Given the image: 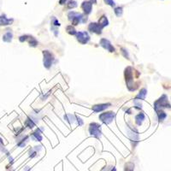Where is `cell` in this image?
I'll return each mask as SVG.
<instances>
[{"mask_svg": "<svg viewBox=\"0 0 171 171\" xmlns=\"http://www.w3.org/2000/svg\"><path fill=\"white\" fill-rule=\"evenodd\" d=\"M68 17H69V20L70 21L72 22L73 25H78L79 23H85L87 21V18H86V16L85 15H83L81 14H79V13H77V12H75V11H71V12H69V15H68Z\"/></svg>", "mask_w": 171, "mask_h": 171, "instance_id": "obj_1", "label": "cell"}, {"mask_svg": "<svg viewBox=\"0 0 171 171\" xmlns=\"http://www.w3.org/2000/svg\"><path fill=\"white\" fill-rule=\"evenodd\" d=\"M171 105L168 101V98L166 95H163L161 98H159L154 103V108L156 110L162 109L163 108H170Z\"/></svg>", "mask_w": 171, "mask_h": 171, "instance_id": "obj_2", "label": "cell"}, {"mask_svg": "<svg viewBox=\"0 0 171 171\" xmlns=\"http://www.w3.org/2000/svg\"><path fill=\"white\" fill-rule=\"evenodd\" d=\"M43 55H44V66L46 69H50L52 65L53 61H54L53 54L49 51H44Z\"/></svg>", "mask_w": 171, "mask_h": 171, "instance_id": "obj_3", "label": "cell"}, {"mask_svg": "<svg viewBox=\"0 0 171 171\" xmlns=\"http://www.w3.org/2000/svg\"><path fill=\"white\" fill-rule=\"evenodd\" d=\"M115 116H116V114H115L114 112L109 111V112L102 113L99 116V119L104 123L109 124L110 122H113V120L115 119Z\"/></svg>", "mask_w": 171, "mask_h": 171, "instance_id": "obj_4", "label": "cell"}, {"mask_svg": "<svg viewBox=\"0 0 171 171\" xmlns=\"http://www.w3.org/2000/svg\"><path fill=\"white\" fill-rule=\"evenodd\" d=\"M100 128H101V126L99 124L95 123V122L91 123L90 127H89V133H90L91 135L94 136L96 138H99L101 136V133H102Z\"/></svg>", "mask_w": 171, "mask_h": 171, "instance_id": "obj_5", "label": "cell"}, {"mask_svg": "<svg viewBox=\"0 0 171 171\" xmlns=\"http://www.w3.org/2000/svg\"><path fill=\"white\" fill-rule=\"evenodd\" d=\"M125 78L126 82L128 84V89H131V86L133 85V69L131 67H128L125 69Z\"/></svg>", "mask_w": 171, "mask_h": 171, "instance_id": "obj_6", "label": "cell"}, {"mask_svg": "<svg viewBox=\"0 0 171 171\" xmlns=\"http://www.w3.org/2000/svg\"><path fill=\"white\" fill-rule=\"evenodd\" d=\"M19 40L21 42H24V41H29V45L32 46V47H36L37 45H38V41L35 39V38H33V36H30V35H22L19 38Z\"/></svg>", "mask_w": 171, "mask_h": 171, "instance_id": "obj_7", "label": "cell"}, {"mask_svg": "<svg viewBox=\"0 0 171 171\" xmlns=\"http://www.w3.org/2000/svg\"><path fill=\"white\" fill-rule=\"evenodd\" d=\"M76 37H77V40L82 45L86 44L90 39V36L86 32H78L76 33Z\"/></svg>", "mask_w": 171, "mask_h": 171, "instance_id": "obj_8", "label": "cell"}, {"mask_svg": "<svg viewBox=\"0 0 171 171\" xmlns=\"http://www.w3.org/2000/svg\"><path fill=\"white\" fill-rule=\"evenodd\" d=\"M103 27L99 25V23H96V22H92L89 24L88 26V30L92 32V33H97V34H100L102 33V30H103Z\"/></svg>", "mask_w": 171, "mask_h": 171, "instance_id": "obj_9", "label": "cell"}, {"mask_svg": "<svg viewBox=\"0 0 171 171\" xmlns=\"http://www.w3.org/2000/svg\"><path fill=\"white\" fill-rule=\"evenodd\" d=\"M100 45L102 47H104L105 50L109 51V52H115V48L114 46L111 45V43L109 42L108 39H101L100 40Z\"/></svg>", "mask_w": 171, "mask_h": 171, "instance_id": "obj_10", "label": "cell"}, {"mask_svg": "<svg viewBox=\"0 0 171 171\" xmlns=\"http://www.w3.org/2000/svg\"><path fill=\"white\" fill-rule=\"evenodd\" d=\"M81 8L84 10L86 15H89L92 10V4L90 1H84L81 5Z\"/></svg>", "mask_w": 171, "mask_h": 171, "instance_id": "obj_11", "label": "cell"}, {"mask_svg": "<svg viewBox=\"0 0 171 171\" xmlns=\"http://www.w3.org/2000/svg\"><path fill=\"white\" fill-rule=\"evenodd\" d=\"M14 22L13 19H8L5 15H0V26H8L12 24Z\"/></svg>", "mask_w": 171, "mask_h": 171, "instance_id": "obj_12", "label": "cell"}, {"mask_svg": "<svg viewBox=\"0 0 171 171\" xmlns=\"http://www.w3.org/2000/svg\"><path fill=\"white\" fill-rule=\"evenodd\" d=\"M109 106H110V104H101V105H93L92 109L95 112H100V111H103L105 109H107Z\"/></svg>", "mask_w": 171, "mask_h": 171, "instance_id": "obj_13", "label": "cell"}, {"mask_svg": "<svg viewBox=\"0 0 171 171\" xmlns=\"http://www.w3.org/2000/svg\"><path fill=\"white\" fill-rule=\"evenodd\" d=\"M128 134L129 136V138L131 139L132 140H134V141H138L139 140V134L138 133L134 132L133 130H128Z\"/></svg>", "mask_w": 171, "mask_h": 171, "instance_id": "obj_14", "label": "cell"}, {"mask_svg": "<svg viewBox=\"0 0 171 171\" xmlns=\"http://www.w3.org/2000/svg\"><path fill=\"white\" fill-rule=\"evenodd\" d=\"M147 94V90L146 88H143L140 90L139 93L137 97H136V100H143L146 99V96Z\"/></svg>", "mask_w": 171, "mask_h": 171, "instance_id": "obj_15", "label": "cell"}, {"mask_svg": "<svg viewBox=\"0 0 171 171\" xmlns=\"http://www.w3.org/2000/svg\"><path fill=\"white\" fill-rule=\"evenodd\" d=\"M156 111H157V119H158L159 122H163L167 117L166 113L164 111H163L162 109H158V110H156Z\"/></svg>", "mask_w": 171, "mask_h": 171, "instance_id": "obj_16", "label": "cell"}, {"mask_svg": "<svg viewBox=\"0 0 171 171\" xmlns=\"http://www.w3.org/2000/svg\"><path fill=\"white\" fill-rule=\"evenodd\" d=\"M145 120V114L144 113H139V115L136 116V117H135V122H136V124L139 125V126H140L141 124H142L143 121Z\"/></svg>", "mask_w": 171, "mask_h": 171, "instance_id": "obj_17", "label": "cell"}, {"mask_svg": "<svg viewBox=\"0 0 171 171\" xmlns=\"http://www.w3.org/2000/svg\"><path fill=\"white\" fill-rule=\"evenodd\" d=\"M12 38H13V33H11V32H10V31H8V32L3 36V40H4L5 42H10V41L12 40Z\"/></svg>", "mask_w": 171, "mask_h": 171, "instance_id": "obj_18", "label": "cell"}, {"mask_svg": "<svg viewBox=\"0 0 171 171\" xmlns=\"http://www.w3.org/2000/svg\"><path fill=\"white\" fill-rule=\"evenodd\" d=\"M32 138L35 140V141H41L42 140V136H41V133L39 132V130H36L32 135Z\"/></svg>", "mask_w": 171, "mask_h": 171, "instance_id": "obj_19", "label": "cell"}, {"mask_svg": "<svg viewBox=\"0 0 171 171\" xmlns=\"http://www.w3.org/2000/svg\"><path fill=\"white\" fill-rule=\"evenodd\" d=\"M67 5V9H69V10H72V9H75L77 7V2L75 1V0H69V1H68L66 3Z\"/></svg>", "mask_w": 171, "mask_h": 171, "instance_id": "obj_20", "label": "cell"}, {"mask_svg": "<svg viewBox=\"0 0 171 171\" xmlns=\"http://www.w3.org/2000/svg\"><path fill=\"white\" fill-rule=\"evenodd\" d=\"M99 25H101L103 28H105V27L109 25V21H108L107 17H106L105 15H103L99 19Z\"/></svg>", "mask_w": 171, "mask_h": 171, "instance_id": "obj_21", "label": "cell"}, {"mask_svg": "<svg viewBox=\"0 0 171 171\" xmlns=\"http://www.w3.org/2000/svg\"><path fill=\"white\" fill-rule=\"evenodd\" d=\"M133 169H134V164L133 163L129 162V163H127L125 164L124 171H133Z\"/></svg>", "mask_w": 171, "mask_h": 171, "instance_id": "obj_22", "label": "cell"}, {"mask_svg": "<svg viewBox=\"0 0 171 171\" xmlns=\"http://www.w3.org/2000/svg\"><path fill=\"white\" fill-rule=\"evenodd\" d=\"M114 12L117 17H120V16H122V13H123V9H122V7H116V8H115Z\"/></svg>", "mask_w": 171, "mask_h": 171, "instance_id": "obj_23", "label": "cell"}, {"mask_svg": "<svg viewBox=\"0 0 171 171\" xmlns=\"http://www.w3.org/2000/svg\"><path fill=\"white\" fill-rule=\"evenodd\" d=\"M64 119H65L66 121H68L69 123H73V122H75V116H74V115L67 114L66 116H64Z\"/></svg>", "mask_w": 171, "mask_h": 171, "instance_id": "obj_24", "label": "cell"}, {"mask_svg": "<svg viewBox=\"0 0 171 171\" xmlns=\"http://www.w3.org/2000/svg\"><path fill=\"white\" fill-rule=\"evenodd\" d=\"M67 32H68V33H69V34H71V35H76V33H77V32L75 31V28L74 27H72V25H70V26H68L67 27Z\"/></svg>", "mask_w": 171, "mask_h": 171, "instance_id": "obj_25", "label": "cell"}, {"mask_svg": "<svg viewBox=\"0 0 171 171\" xmlns=\"http://www.w3.org/2000/svg\"><path fill=\"white\" fill-rule=\"evenodd\" d=\"M35 123H36V122H33V120L32 118H28L27 119V121H26V125L29 127V128H32L35 125Z\"/></svg>", "mask_w": 171, "mask_h": 171, "instance_id": "obj_26", "label": "cell"}, {"mask_svg": "<svg viewBox=\"0 0 171 171\" xmlns=\"http://www.w3.org/2000/svg\"><path fill=\"white\" fill-rule=\"evenodd\" d=\"M104 1H105V3L106 5H109L111 7H114L115 5H116V3H115L114 0H104Z\"/></svg>", "mask_w": 171, "mask_h": 171, "instance_id": "obj_27", "label": "cell"}, {"mask_svg": "<svg viewBox=\"0 0 171 171\" xmlns=\"http://www.w3.org/2000/svg\"><path fill=\"white\" fill-rule=\"evenodd\" d=\"M52 25L56 26V27H59V26H60V23H59L58 20H57V18H55V17L52 19Z\"/></svg>", "mask_w": 171, "mask_h": 171, "instance_id": "obj_28", "label": "cell"}, {"mask_svg": "<svg viewBox=\"0 0 171 171\" xmlns=\"http://www.w3.org/2000/svg\"><path fill=\"white\" fill-rule=\"evenodd\" d=\"M0 151H5V147H4V145H3V141L2 139H0Z\"/></svg>", "mask_w": 171, "mask_h": 171, "instance_id": "obj_29", "label": "cell"}, {"mask_svg": "<svg viewBox=\"0 0 171 171\" xmlns=\"http://www.w3.org/2000/svg\"><path fill=\"white\" fill-rule=\"evenodd\" d=\"M67 2H68V0H59V4L61 5H65Z\"/></svg>", "mask_w": 171, "mask_h": 171, "instance_id": "obj_30", "label": "cell"}, {"mask_svg": "<svg viewBox=\"0 0 171 171\" xmlns=\"http://www.w3.org/2000/svg\"><path fill=\"white\" fill-rule=\"evenodd\" d=\"M90 2L92 4H96V3H97V0H90Z\"/></svg>", "mask_w": 171, "mask_h": 171, "instance_id": "obj_31", "label": "cell"}]
</instances>
